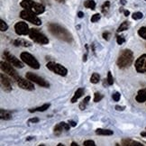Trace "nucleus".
I'll return each mask as SVG.
<instances>
[{"mask_svg":"<svg viewBox=\"0 0 146 146\" xmlns=\"http://www.w3.org/2000/svg\"><path fill=\"white\" fill-rule=\"evenodd\" d=\"M97 134H99V135H112L113 134V131L108 130V129H97L96 131Z\"/></svg>","mask_w":146,"mask_h":146,"instance_id":"4be33fe9","label":"nucleus"},{"mask_svg":"<svg viewBox=\"0 0 146 146\" xmlns=\"http://www.w3.org/2000/svg\"><path fill=\"white\" fill-rule=\"evenodd\" d=\"M46 67L50 70H52V72L56 73V74L62 76V77L66 76L67 73H68V70H67V69L64 66L60 65L59 63H56L54 61H50V62H48L46 64Z\"/></svg>","mask_w":146,"mask_h":146,"instance_id":"0eeeda50","label":"nucleus"},{"mask_svg":"<svg viewBox=\"0 0 146 146\" xmlns=\"http://www.w3.org/2000/svg\"><path fill=\"white\" fill-rule=\"evenodd\" d=\"M89 100H90V97H89V96L86 97L85 98H84V99L82 100V102L80 104V108L81 110H84V109L86 108V106H87V105L88 104Z\"/></svg>","mask_w":146,"mask_h":146,"instance_id":"393cba45","label":"nucleus"},{"mask_svg":"<svg viewBox=\"0 0 146 146\" xmlns=\"http://www.w3.org/2000/svg\"><path fill=\"white\" fill-rule=\"evenodd\" d=\"M135 69L140 73H146V54H143L136 60Z\"/></svg>","mask_w":146,"mask_h":146,"instance_id":"f8f14e48","label":"nucleus"},{"mask_svg":"<svg viewBox=\"0 0 146 146\" xmlns=\"http://www.w3.org/2000/svg\"><path fill=\"white\" fill-rule=\"evenodd\" d=\"M0 67H1V70L3 72H5V74H7L9 77H11L12 78H14L15 80H16L17 78H19L17 72L16 70L13 68V66L11 65L10 63H7V62H5V61H1V63H0Z\"/></svg>","mask_w":146,"mask_h":146,"instance_id":"1a4fd4ad","label":"nucleus"},{"mask_svg":"<svg viewBox=\"0 0 146 146\" xmlns=\"http://www.w3.org/2000/svg\"><path fill=\"white\" fill-rule=\"evenodd\" d=\"M4 57L5 59L8 61V63H10L12 66L16 67V68H20L22 69L24 67V63L22 61L15 57V55H13L12 53H10L8 50H5L4 52Z\"/></svg>","mask_w":146,"mask_h":146,"instance_id":"9d476101","label":"nucleus"},{"mask_svg":"<svg viewBox=\"0 0 146 146\" xmlns=\"http://www.w3.org/2000/svg\"><path fill=\"white\" fill-rule=\"evenodd\" d=\"M122 144H123V146H144L141 143L133 141V140H130V139H125V140H123Z\"/></svg>","mask_w":146,"mask_h":146,"instance_id":"f3484780","label":"nucleus"},{"mask_svg":"<svg viewBox=\"0 0 146 146\" xmlns=\"http://www.w3.org/2000/svg\"><path fill=\"white\" fill-rule=\"evenodd\" d=\"M20 17L24 20L29 21L30 23L35 25H42V21L40 18H38L35 15V14L32 13L31 11L28 10H23L20 13Z\"/></svg>","mask_w":146,"mask_h":146,"instance_id":"423d86ee","label":"nucleus"},{"mask_svg":"<svg viewBox=\"0 0 146 146\" xmlns=\"http://www.w3.org/2000/svg\"><path fill=\"white\" fill-rule=\"evenodd\" d=\"M56 1H58V2H65L66 0H56Z\"/></svg>","mask_w":146,"mask_h":146,"instance_id":"09e8293b","label":"nucleus"},{"mask_svg":"<svg viewBox=\"0 0 146 146\" xmlns=\"http://www.w3.org/2000/svg\"><path fill=\"white\" fill-rule=\"evenodd\" d=\"M14 45L17 47H30L32 46V43L24 39H16L14 41Z\"/></svg>","mask_w":146,"mask_h":146,"instance_id":"2eb2a0df","label":"nucleus"},{"mask_svg":"<svg viewBox=\"0 0 146 146\" xmlns=\"http://www.w3.org/2000/svg\"><path fill=\"white\" fill-rule=\"evenodd\" d=\"M106 82H108V85H113V83H114V78H113V76H112L110 71L108 73V78H106Z\"/></svg>","mask_w":146,"mask_h":146,"instance_id":"c756f323","label":"nucleus"},{"mask_svg":"<svg viewBox=\"0 0 146 146\" xmlns=\"http://www.w3.org/2000/svg\"><path fill=\"white\" fill-rule=\"evenodd\" d=\"M135 99H136V101L138 103L145 102V101H146V88L138 91L136 97H135Z\"/></svg>","mask_w":146,"mask_h":146,"instance_id":"dca6fc26","label":"nucleus"},{"mask_svg":"<svg viewBox=\"0 0 146 146\" xmlns=\"http://www.w3.org/2000/svg\"><path fill=\"white\" fill-rule=\"evenodd\" d=\"M110 37H111V33H108V32H105V33H103V38L105 39V40L108 41L109 39H110Z\"/></svg>","mask_w":146,"mask_h":146,"instance_id":"4c0bfd02","label":"nucleus"},{"mask_svg":"<svg viewBox=\"0 0 146 146\" xmlns=\"http://www.w3.org/2000/svg\"><path fill=\"white\" fill-rule=\"evenodd\" d=\"M116 42L117 43L119 44V45H121V44H123V42H125V38H123V36H116Z\"/></svg>","mask_w":146,"mask_h":146,"instance_id":"c9c22d12","label":"nucleus"},{"mask_svg":"<svg viewBox=\"0 0 146 146\" xmlns=\"http://www.w3.org/2000/svg\"><path fill=\"white\" fill-rule=\"evenodd\" d=\"M49 108H50V104H44L42 106H38V108H36L29 109V112L30 113H33V112H43V111L47 110Z\"/></svg>","mask_w":146,"mask_h":146,"instance_id":"aec40b11","label":"nucleus"},{"mask_svg":"<svg viewBox=\"0 0 146 146\" xmlns=\"http://www.w3.org/2000/svg\"><path fill=\"white\" fill-rule=\"evenodd\" d=\"M112 98H113V99L115 101V102H117V101H119V100H120L121 95H120V93H118V92H115V93H114L113 95H112Z\"/></svg>","mask_w":146,"mask_h":146,"instance_id":"72a5a7b5","label":"nucleus"},{"mask_svg":"<svg viewBox=\"0 0 146 146\" xmlns=\"http://www.w3.org/2000/svg\"><path fill=\"white\" fill-rule=\"evenodd\" d=\"M99 80H100V76H99L98 73H93L92 76H91V78H90V81H91V83H93V84H97V83L99 82Z\"/></svg>","mask_w":146,"mask_h":146,"instance_id":"a878e982","label":"nucleus"},{"mask_svg":"<svg viewBox=\"0 0 146 146\" xmlns=\"http://www.w3.org/2000/svg\"><path fill=\"white\" fill-rule=\"evenodd\" d=\"M70 146H78V143H76L75 142H73V143H71Z\"/></svg>","mask_w":146,"mask_h":146,"instance_id":"a18cd8bd","label":"nucleus"},{"mask_svg":"<svg viewBox=\"0 0 146 146\" xmlns=\"http://www.w3.org/2000/svg\"><path fill=\"white\" fill-rule=\"evenodd\" d=\"M120 2H121L122 5H125V3H126V2H125V0H120Z\"/></svg>","mask_w":146,"mask_h":146,"instance_id":"de8ad7c7","label":"nucleus"},{"mask_svg":"<svg viewBox=\"0 0 146 146\" xmlns=\"http://www.w3.org/2000/svg\"><path fill=\"white\" fill-rule=\"evenodd\" d=\"M63 130H64V128L62 127V125H61L60 123H58V125H55V127H54V134L56 136H59L61 134Z\"/></svg>","mask_w":146,"mask_h":146,"instance_id":"b1692460","label":"nucleus"},{"mask_svg":"<svg viewBox=\"0 0 146 146\" xmlns=\"http://www.w3.org/2000/svg\"><path fill=\"white\" fill-rule=\"evenodd\" d=\"M60 123L61 125H62V127L64 128V130H66V131L70 130V123H67L65 122H61Z\"/></svg>","mask_w":146,"mask_h":146,"instance_id":"e433bc0d","label":"nucleus"},{"mask_svg":"<svg viewBox=\"0 0 146 146\" xmlns=\"http://www.w3.org/2000/svg\"><path fill=\"white\" fill-rule=\"evenodd\" d=\"M83 60H84V61H86V60H87V54H85V55L83 56Z\"/></svg>","mask_w":146,"mask_h":146,"instance_id":"49530a36","label":"nucleus"},{"mask_svg":"<svg viewBox=\"0 0 146 146\" xmlns=\"http://www.w3.org/2000/svg\"><path fill=\"white\" fill-rule=\"evenodd\" d=\"M133 19L134 20H139V19H142L143 18V14L141 12H136V13H133Z\"/></svg>","mask_w":146,"mask_h":146,"instance_id":"7c9ffc66","label":"nucleus"},{"mask_svg":"<svg viewBox=\"0 0 146 146\" xmlns=\"http://www.w3.org/2000/svg\"><path fill=\"white\" fill-rule=\"evenodd\" d=\"M48 29H49V32L52 33V35H54L56 38H58L59 40L64 41L67 42H71L73 40L71 33L67 30L66 28L62 27L58 24H54V23L49 24Z\"/></svg>","mask_w":146,"mask_h":146,"instance_id":"f257e3e1","label":"nucleus"},{"mask_svg":"<svg viewBox=\"0 0 146 146\" xmlns=\"http://www.w3.org/2000/svg\"><path fill=\"white\" fill-rule=\"evenodd\" d=\"M0 117L3 120H10L12 118V113H11V111L1 109L0 110Z\"/></svg>","mask_w":146,"mask_h":146,"instance_id":"6ab92c4d","label":"nucleus"},{"mask_svg":"<svg viewBox=\"0 0 146 146\" xmlns=\"http://www.w3.org/2000/svg\"><path fill=\"white\" fill-rule=\"evenodd\" d=\"M123 13H125V16H128L129 15H130V12H129L128 10H125V11H123Z\"/></svg>","mask_w":146,"mask_h":146,"instance_id":"37998d69","label":"nucleus"},{"mask_svg":"<svg viewBox=\"0 0 146 146\" xmlns=\"http://www.w3.org/2000/svg\"><path fill=\"white\" fill-rule=\"evenodd\" d=\"M29 35L30 39H32L33 42H35L37 43H40V44H48L49 43V39L38 29L32 28V29H30L29 35Z\"/></svg>","mask_w":146,"mask_h":146,"instance_id":"20e7f679","label":"nucleus"},{"mask_svg":"<svg viewBox=\"0 0 146 146\" xmlns=\"http://www.w3.org/2000/svg\"><path fill=\"white\" fill-rule=\"evenodd\" d=\"M20 5L22 7L25 8V10L31 11L32 13L35 14V15H41L45 11L44 5L33 1V0H23Z\"/></svg>","mask_w":146,"mask_h":146,"instance_id":"7ed1b4c3","label":"nucleus"},{"mask_svg":"<svg viewBox=\"0 0 146 146\" xmlns=\"http://www.w3.org/2000/svg\"><path fill=\"white\" fill-rule=\"evenodd\" d=\"M138 35L140 37H142L143 39H145L146 40V26L140 28L138 30Z\"/></svg>","mask_w":146,"mask_h":146,"instance_id":"bb28decb","label":"nucleus"},{"mask_svg":"<svg viewBox=\"0 0 146 146\" xmlns=\"http://www.w3.org/2000/svg\"><path fill=\"white\" fill-rule=\"evenodd\" d=\"M104 97H103V95H101L100 93L97 92V93H95V98H94V102H99V101L102 99Z\"/></svg>","mask_w":146,"mask_h":146,"instance_id":"2f4dec72","label":"nucleus"},{"mask_svg":"<svg viewBox=\"0 0 146 146\" xmlns=\"http://www.w3.org/2000/svg\"><path fill=\"white\" fill-rule=\"evenodd\" d=\"M84 7L88 9L95 10L96 9V2H95L94 0H86V1L84 2Z\"/></svg>","mask_w":146,"mask_h":146,"instance_id":"412c9836","label":"nucleus"},{"mask_svg":"<svg viewBox=\"0 0 146 146\" xmlns=\"http://www.w3.org/2000/svg\"><path fill=\"white\" fill-rule=\"evenodd\" d=\"M83 94H84V88H78L77 91L74 94V96H73V98H71V103H76L77 101L78 100V98L83 96Z\"/></svg>","mask_w":146,"mask_h":146,"instance_id":"a211bd4d","label":"nucleus"},{"mask_svg":"<svg viewBox=\"0 0 146 146\" xmlns=\"http://www.w3.org/2000/svg\"><path fill=\"white\" fill-rule=\"evenodd\" d=\"M133 61V53L131 50H123L120 52L118 59H117V66L120 69H125L128 68L129 66H131V64Z\"/></svg>","mask_w":146,"mask_h":146,"instance_id":"f03ea898","label":"nucleus"},{"mask_svg":"<svg viewBox=\"0 0 146 146\" xmlns=\"http://www.w3.org/2000/svg\"><path fill=\"white\" fill-rule=\"evenodd\" d=\"M0 78H1L2 88L5 92H10L11 90H12V80H11L7 75L4 74V73H1Z\"/></svg>","mask_w":146,"mask_h":146,"instance_id":"ddd939ff","label":"nucleus"},{"mask_svg":"<svg viewBox=\"0 0 146 146\" xmlns=\"http://www.w3.org/2000/svg\"><path fill=\"white\" fill-rule=\"evenodd\" d=\"M26 78L28 80H30L33 83H36L37 85L43 87V88H49L50 84L44 80V78H41L40 76H38L33 72H27L26 73Z\"/></svg>","mask_w":146,"mask_h":146,"instance_id":"6e6552de","label":"nucleus"},{"mask_svg":"<svg viewBox=\"0 0 146 146\" xmlns=\"http://www.w3.org/2000/svg\"><path fill=\"white\" fill-rule=\"evenodd\" d=\"M129 25H130V23H129L128 21H125L123 23H122L120 25V26L118 27V29H117V32L120 33V32H123V31L127 30L129 28Z\"/></svg>","mask_w":146,"mask_h":146,"instance_id":"5701e85b","label":"nucleus"},{"mask_svg":"<svg viewBox=\"0 0 146 146\" xmlns=\"http://www.w3.org/2000/svg\"><path fill=\"white\" fill-rule=\"evenodd\" d=\"M16 83H17L19 88L25 89V90H33L35 89V86L30 80H26L25 78H23L21 77H19L16 80Z\"/></svg>","mask_w":146,"mask_h":146,"instance_id":"4468645a","label":"nucleus"},{"mask_svg":"<svg viewBox=\"0 0 146 146\" xmlns=\"http://www.w3.org/2000/svg\"><path fill=\"white\" fill-rule=\"evenodd\" d=\"M109 7H110V2L109 1H106L102 5V13L103 14L108 13V10H109Z\"/></svg>","mask_w":146,"mask_h":146,"instance_id":"cd10ccee","label":"nucleus"},{"mask_svg":"<svg viewBox=\"0 0 146 146\" xmlns=\"http://www.w3.org/2000/svg\"><path fill=\"white\" fill-rule=\"evenodd\" d=\"M20 59L22 60L23 62H25V64H27L28 66L31 67L33 69L38 70L40 68V63H39V61L29 52H22L20 55Z\"/></svg>","mask_w":146,"mask_h":146,"instance_id":"39448f33","label":"nucleus"},{"mask_svg":"<svg viewBox=\"0 0 146 146\" xmlns=\"http://www.w3.org/2000/svg\"><path fill=\"white\" fill-rule=\"evenodd\" d=\"M115 109H116V110H118V111H123V109H125V106H115Z\"/></svg>","mask_w":146,"mask_h":146,"instance_id":"ea45409f","label":"nucleus"},{"mask_svg":"<svg viewBox=\"0 0 146 146\" xmlns=\"http://www.w3.org/2000/svg\"><path fill=\"white\" fill-rule=\"evenodd\" d=\"M39 146H45V145H42V144H41V145H39Z\"/></svg>","mask_w":146,"mask_h":146,"instance_id":"3c124183","label":"nucleus"},{"mask_svg":"<svg viewBox=\"0 0 146 146\" xmlns=\"http://www.w3.org/2000/svg\"><path fill=\"white\" fill-rule=\"evenodd\" d=\"M141 135H142L143 137H146V132H143V133H141Z\"/></svg>","mask_w":146,"mask_h":146,"instance_id":"c03bdc74","label":"nucleus"},{"mask_svg":"<svg viewBox=\"0 0 146 146\" xmlns=\"http://www.w3.org/2000/svg\"><path fill=\"white\" fill-rule=\"evenodd\" d=\"M100 15L99 14H95L92 15V17H91V22L92 23H96V22H98L99 19H100Z\"/></svg>","mask_w":146,"mask_h":146,"instance_id":"473e14b6","label":"nucleus"},{"mask_svg":"<svg viewBox=\"0 0 146 146\" xmlns=\"http://www.w3.org/2000/svg\"><path fill=\"white\" fill-rule=\"evenodd\" d=\"M78 17H80V18H82L83 16H84V14L81 12V11H80V12L78 13Z\"/></svg>","mask_w":146,"mask_h":146,"instance_id":"79ce46f5","label":"nucleus"},{"mask_svg":"<svg viewBox=\"0 0 146 146\" xmlns=\"http://www.w3.org/2000/svg\"><path fill=\"white\" fill-rule=\"evenodd\" d=\"M57 146H64V145H63L62 143H59V144H58Z\"/></svg>","mask_w":146,"mask_h":146,"instance_id":"8fccbe9b","label":"nucleus"},{"mask_svg":"<svg viewBox=\"0 0 146 146\" xmlns=\"http://www.w3.org/2000/svg\"><path fill=\"white\" fill-rule=\"evenodd\" d=\"M84 146H96V143L92 140H87L84 142Z\"/></svg>","mask_w":146,"mask_h":146,"instance_id":"f704fd0d","label":"nucleus"},{"mask_svg":"<svg viewBox=\"0 0 146 146\" xmlns=\"http://www.w3.org/2000/svg\"><path fill=\"white\" fill-rule=\"evenodd\" d=\"M15 30L16 35H29V32H30L28 25L25 23V22H18V23H16L15 25Z\"/></svg>","mask_w":146,"mask_h":146,"instance_id":"9b49d317","label":"nucleus"},{"mask_svg":"<svg viewBox=\"0 0 146 146\" xmlns=\"http://www.w3.org/2000/svg\"><path fill=\"white\" fill-rule=\"evenodd\" d=\"M69 123H70L71 126H76L77 125V123L74 122V121H69Z\"/></svg>","mask_w":146,"mask_h":146,"instance_id":"a19ab883","label":"nucleus"},{"mask_svg":"<svg viewBox=\"0 0 146 146\" xmlns=\"http://www.w3.org/2000/svg\"><path fill=\"white\" fill-rule=\"evenodd\" d=\"M29 122L30 123H38L39 122V118H36V117H35V118H31V119H29Z\"/></svg>","mask_w":146,"mask_h":146,"instance_id":"58836bf2","label":"nucleus"},{"mask_svg":"<svg viewBox=\"0 0 146 146\" xmlns=\"http://www.w3.org/2000/svg\"><path fill=\"white\" fill-rule=\"evenodd\" d=\"M145 1H146V0H145Z\"/></svg>","mask_w":146,"mask_h":146,"instance_id":"603ef678","label":"nucleus"},{"mask_svg":"<svg viewBox=\"0 0 146 146\" xmlns=\"http://www.w3.org/2000/svg\"><path fill=\"white\" fill-rule=\"evenodd\" d=\"M8 29V25L5 24V22L4 20H0V30L1 32H5Z\"/></svg>","mask_w":146,"mask_h":146,"instance_id":"c85d7f7f","label":"nucleus"}]
</instances>
